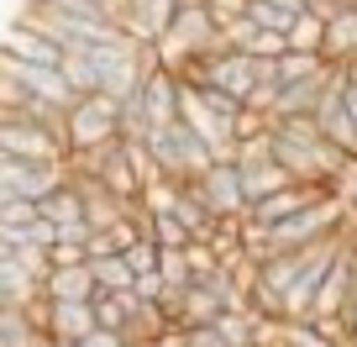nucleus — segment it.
Here are the masks:
<instances>
[{
    "label": "nucleus",
    "mask_w": 357,
    "mask_h": 347,
    "mask_svg": "<svg viewBox=\"0 0 357 347\" xmlns=\"http://www.w3.org/2000/svg\"><path fill=\"white\" fill-rule=\"evenodd\" d=\"M121 101L116 95H84L79 105H68V126H63V142H68V163L84 153H100V147L121 142Z\"/></svg>",
    "instance_id": "1"
},
{
    "label": "nucleus",
    "mask_w": 357,
    "mask_h": 347,
    "mask_svg": "<svg viewBox=\"0 0 357 347\" xmlns=\"http://www.w3.org/2000/svg\"><path fill=\"white\" fill-rule=\"evenodd\" d=\"M0 153L6 158H26V163H68V142L58 132L22 116H0Z\"/></svg>",
    "instance_id": "2"
},
{
    "label": "nucleus",
    "mask_w": 357,
    "mask_h": 347,
    "mask_svg": "<svg viewBox=\"0 0 357 347\" xmlns=\"http://www.w3.org/2000/svg\"><path fill=\"white\" fill-rule=\"evenodd\" d=\"M200 195L205 205H211L221 221H242L247 211H252V200H247V184H242V163L236 158H221V163L211 168V174H200Z\"/></svg>",
    "instance_id": "3"
},
{
    "label": "nucleus",
    "mask_w": 357,
    "mask_h": 347,
    "mask_svg": "<svg viewBox=\"0 0 357 347\" xmlns=\"http://www.w3.org/2000/svg\"><path fill=\"white\" fill-rule=\"evenodd\" d=\"M178 90H184V79H178V68H168L163 58H153V68H147L142 79V111H147V137L163 132V126L178 121Z\"/></svg>",
    "instance_id": "4"
},
{
    "label": "nucleus",
    "mask_w": 357,
    "mask_h": 347,
    "mask_svg": "<svg viewBox=\"0 0 357 347\" xmlns=\"http://www.w3.org/2000/svg\"><path fill=\"white\" fill-rule=\"evenodd\" d=\"M0 53L22 58V64H63V43H53V37L43 32V27H26V22H11L6 27V37H0Z\"/></svg>",
    "instance_id": "5"
},
{
    "label": "nucleus",
    "mask_w": 357,
    "mask_h": 347,
    "mask_svg": "<svg viewBox=\"0 0 357 347\" xmlns=\"http://www.w3.org/2000/svg\"><path fill=\"white\" fill-rule=\"evenodd\" d=\"M100 284L89 263H68V269H47L43 274V300H95Z\"/></svg>",
    "instance_id": "6"
},
{
    "label": "nucleus",
    "mask_w": 357,
    "mask_h": 347,
    "mask_svg": "<svg viewBox=\"0 0 357 347\" xmlns=\"http://www.w3.org/2000/svg\"><path fill=\"white\" fill-rule=\"evenodd\" d=\"M357 58V6L352 0H347L342 11L331 16V22H326V64H352Z\"/></svg>",
    "instance_id": "7"
},
{
    "label": "nucleus",
    "mask_w": 357,
    "mask_h": 347,
    "mask_svg": "<svg viewBox=\"0 0 357 347\" xmlns=\"http://www.w3.org/2000/svg\"><path fill=\"white\" fill-rule=\"evenodd\" d=\"M137 305H142V300H137L132 290H126V295H95V326H100V332H111V337H126Z\"/></svg>",
    "instance_id": "8"
},
{
    "label": "nucleus",
    "mask_w": 357,
    "mask_h": 347,
    "mask_svg": "<svg viewBox=\"0 0 357 347\" xmlns=\"http://www.w3.org/2000/svg\"><path fill=\"white\" fill-rule=\"evenodd\" d=\"M242 184H247V200L257 205V200H268V195H279L284 184H300V179H289V168L268 158V163H247L242 168Z\"/></svg>",
    "instance_id": "9"
},
{
    "label": "nucleus",
    "mask_w": 357,
    "mask_h": 347,
    "mask_svg": "<svg viewBox=\"0 0 357 347\" xmlns=\"http://www.w3.org/2000/svg\"><path fill=\"white\" fill-rule=\"evenodd\" d=\"M305 11H310V0H252V22L263 32H289Z\"/></svg>",
    "instance_id": "10"
},
{
    "label": "nucleus",
    "mask_w": 357,
    "mask_h": 347,
    "mask_svg": "<svg viewBox=\"0 0 357 347\" xmlns=\"http://www.w3.org/2000/svg\"><path fill=\"white\" fill-rule=\"evenodd\" d=\"M142 211H147V205H142ZM147 237H153L158 247H168V253H178V247L195 242V232L178 221L174 211H147Z\"/></svg>",
    "instance_id": "11"
},
{
    "label": "nucleus",
    "mask_w": 357,
    "mask_h": 347,
    "mask_svg": "<svg viewBox=\"0 0 357 347\" xmlns=\"http://www.w3.org/2000/svg\"><path fill=\"white\" fill-rule=\"evenodd\" d=\"M63 79H68V90L84 101V95H100V68H95V53H63Z\"/></svg>",
    "instance_id": "12"
},
{
    "label": "nucleus",
    "mask_w": 357,
    "mask_h": 347,
    "mask_svg": "<svg viewBox=\"0 0 357 347\" xmlns=\"http://www.w3.org/2000/svg\"><path fill=\"white\" fill-rule=\"evenodd\" d=\"M89 269H95V284H100V295H126L137 284V274L126 269V258H89Z\"/></svg>",
    "instance_id": "13"
},
{
    "label": "nucleus",
    "mask_w": 357,
    "mask_h": 347,
    "mask_svg": "<svg viewBox=\"0 0 357 347\" xmlns=\"http://www.w3.org/2000/svg\"><path fill=\"white\" fill-rule=\"evenodd\" d=\"M289 47H300V53H321V58H326V16L305 11L300 22L289 27Z\"/></svg>",
    "instance_id": "14"
},
{
    "label": "nucleus",
    "mask_w": 357,
    "mask_h": 347,
    "mask_svg": "<svg viewBox=\"0 0 357 347\" xmlns=\"http://www.w3.org/2000/svg\"><path fill=\"white\" fill-rule=\"evenodd\" d=\"M158 274L168 279V290H190V284H195V263H190V253H184V247H178V253H168V247H163Z\"/></svg>",
    "instance_id": "15"
},
{
    "label": "nucleus",
    "mask_w": 357,
    "mask_h": 347,
    "mask_svg": "<svg viewBox=\"0 0 357 347\" xmlns=\"http://www.w3.org/2000/svg\"><path fill=\"white\" fill-rule=\"evenodd\" d=\"M121 258H126V269H132V274H153L158 263H163V247H158L153 237H142V242H132Z\"/></svg>",
    "instance_id": "16"
},
{
    "label": "nucleus",
    "mask_w": 357,
    "mask_h": 347,
    "mask_svg": "<svg viewBox=\"0 0 357 347\" xmlns=\"http://www.w3.org/2000/svg\"><path fill=\"white\" fill-rule=\"evenodd\" d=\"M132 295H137V300H147V305H163L168 300V295H174V290H168V279H163V274H137V284H132Z\"/></svg>",
    "instance_id": "17"
},
{
    "label": "nucleus",
    "mask_w": 357,
    "mask_h": 347,
    "mask_svg": "<svg viewBox=\"0 0 357 347\" xmlns=\"http://www.w3.org/2000/svg\"><path fill=\"white\" fill-rule=\"evenodd\" d=\"M205 11H211L215 27H231V22H242V16L252 11V0H205Z\"/></svg>",
    "instance_id": "18"
},
{
    "label": "nucleus",
    "mask_w": 357,
    "mask_h": 347,
    "mask_svg": "<svg viewBox=\"0 0 357 347\" xmlns=\"http://www.w3.org/2000/svg\"><path fill=\"white\" fill-rule=\"evenodd\" d=\"M68 263H89L84 242H53L47 247V269H68Z\"/></svg>",
    "instance_id": "19"
},
{
    "label": "nucleus",
    "mask_w": 357,
    "mask_h": 347,
    "mask_svg": "<svg viewBox=\"0 0 357 347\" xmlns=\"http://www.w3.org/2000/svg\"><path fill=\"white\" fill-rule=\"evenodd\" d=\"M284 53H289V32H257L252 58H284Z\"/></svg>",
    "instance_id": "20"
},
{
    "label": "nucleus",
    "mask_w": 357,
    "mask_h": 347,
    "mask_svg": "<svg viewBox=\"0 0 357 347\" xmlns=\"http://www.w3.org/2000/svg\"><path fill=\"white\" fill-rule=\"evenodd\" d=\"M84 253L89 258H116V253H121V242H116V232L105 226V232H89L84 237Z\"/></svg>",
    "instance_id": "21"
},
{
    "label": "nucleus",
    "mask_w": 357,
    "mask_h": 347,
    "mask_svg": "<svg viewBox=\"0 0 357 347\" xmlns=\"http://www.w3.org/2000/svg\"><path fill=\"white\" fill-rule=\"evenodd\" d=\"M342 74H347V79L357 84V58H352V64H342Z\"/></svg>",
    "instance_id": "22"
},
{
    "label": "nucleus",
    "mask_w": 357,
    "mask_h": 347,
    "mask_svg": "<svg viewBox=\"0 0 357 347\" xmlns=\"http://www.w3.org/2000/svg\"><path fill=\"white\" fill-rule=\"evenodd\" d=\"M0 347H6V337H0Z\"/></svg>",
    "instance_id": "23"
},
{
    "label": "nucleus",
    "mask_w": 357,
    "mask_h": 347,
    "mask_svg": "<svg viewBox=\"0 0 357 347\" xmlns=\"http://www.w3.org/2000/svg\"><path fill=\"white\" fill-rule=\"evenodd\" d=\"M352 6H357V0H352Z\"/></svg>",
    "instance_id": "24"
}]
</instances>
